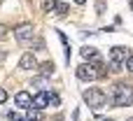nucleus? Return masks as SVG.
<instances>
[{
  "label": "nucleus",
  "instance_id": "nucleus-18",
  "mask_svg": "<svg viewBox=\"0 0 133 121\" xmlns=\"http://www.w3.org/2000/svg\"><path fill=\"white\" fill-rule=\"evenodd\" d=\"M103 121H110V119H103Z\"/></svg>",
  "mask_w": 133,
  "mask_h": 121
},
{
  "label": "nucleus",
  "instance_id": "nucleus-1",
  "mask_svg": "<svg viewBox=\"0 0 133 121\" xmlns=\"http://www.w3.org/2000/svg\"><path fill=\"white\" fill-rule=\"evenodd\" d=\"M112 105L115 107H129V105H133V86L131 84L119 82L112 89Z\"/></svg>",
  "mask_w": 133,
  "mask_h": 121
},
{
  "label": "nucleus",
  "instance_id": "nucleus-14",
  "mask_svg": "<svg viewBox=\"0 0 133 121\" xmlns=\"http://www.w3.org/2000/svg\"><path fill=\"white\" fill-rule=\"evenodd\" d=\"M5 37H7V28H5V26H0V40H5Z\"/></svg>",
  "mask_w": 133,
  "mask_h": 121
},
{
  "label": "nucleus",
  "instance_id": "nucleus-6",
  "mask_svg": "<svg viewBox=\"0 0 133 121\" xmlns=\"http://www.w3.org/2000/svg\"><path fill=\"white\" fill-rule=\"evenodd\" d=\"M42 9H44V12H54V14H58V16H65L70 7H68L65 2H58V0H44V2H42Z\"/></svg>",
  "mask_w": 133,
  "mask_h": 121
},
{
  "label": "nucleus",
  "instance_id": "nucleus-16",
  "mask_svg": "<svg viewBox=\"0 0 133 121\" xmlns=\"http://www.w3.org/2000/svg\"><path fill=\"white\" fill-rule=\"evenodd\" d=\"M75 2H77V5H84V2H87V0H75Z\"/></svg>",
  "mask_w": 133,
  "mask_h": 121
},
{
  "label": "nucleus",
  "instance_id": "nucleus-8",
  "mask_svg": "<svg viewBox=\"0 0 133 121\" xmlns=\"http://www.w3.org/2000/svg\"><path fill=\"white\" fill-rule=\"evenodd\" d=\"M19 68L21 70H35L37 68V61H35V56L28 51V54H23L21 56V61H19Z\"/></svg>",
  "mask_w": 133,
  "mask_h": 121
},
{
  "label": "nucleus",
  "instance_id": "nucleus-7",
  "mask_svg": "<svg viewBox=\"0 0 133 121\" xmlns=\"http://www.w3.org/2000/svg\"><path fill=\"white\" fill-rule=\"evenodd\" d=\"M14 103H16L21 110H28V107H33V96H30L28 91H19V93L14 96Z\"/></svg>",
  "mask_w": 133,
  "mask_h": 121
},
{
  "label": "nucleus",
  "instance_id": "nucleus-4",
  "mask_svg": "<svg viewBox=\"0 0 133 121\" xmlns=\"http://www.w3.org/2000/svg\"><path fill=\"white\" fill-rule=\"evenodd\" d=\"M75 75H77V79H82V82H94V79H98V72H96L94 63H82V65H77Z\"/></svg>",
  "mask_w": 133,
  "mask_h": 121
},
{
  "label": "nucleus",
  "instance_id": "nucleus-12",
  "mask_svg": "<svg viewBox=\"0 0 133 121\" xmlns=\"http://www.w3.org/2000/svg\"><path fill=\"white\" fill-rule=\"evenodd\" d=\"M58 103H61V98H58L56 93H49V105H51V107H58Z\"/></svg>",
  "mask_w": 133,
  "mask_h": 121
},
{
  "label": "nucleus",
  "instance_id": "nucleus-13",
  "mask_svg": "<svg viewBox=\"0 0 133 121\" xmlns=\"http://www.w3.org/2000/svg\"><path fill=\"white\" fill-rule=\"evenodd\" d=\"M5 100H7V91H5V89H0V105H2Z\"/></svg>",
  "mask_w": 133,
  "mask_h": 121
},
{
  "label": "nucleus",
  "instance_id": "nucleus-10",
  "mask_svg": "<svg viewBox=\"0 0 133 121\" xmlns=\"http://www.w3.org/2000/svg\"><path fill=\"white\" fill-rule=\"evenodd\" d=\"M82 58L89 61V63H94V61H98L101 56H98V51H96L94 47H84V49H82Z\"/></svg>",
  "mask_w": 133,
  "mask_h": 121
},
{
  "label": "nucleus",
  "instance_id": "nucleus-2",
  "mask_svg": "<svg viewBox=\"0 0 133 121\" xmlns=\"http://www.w3.org/2000/svg\"><path fill=\"white\" fill-rule=\"evenodd\" d=\"M84 103L91 107V110H103L105 105H108V96L101 91V89H87L84 91Z\"/></svg>",
  "mask_w": 133,
  "mask_h": 121
},
{
  "label": "nucleus",
  "instance_id": "nucleus-3",
  "mask_svg": "<svg viewBox=\"0 0 133 121\" xmlns=\"http://www.w3.org/2000/svg\"><path fill=\"white\" fill-rule=\"evenodd\" d=\"M129 58H131V51L126 47H112L110 49V65H112V70H122V65H126Z\"/></svg>",
  "mask_w": 133,
  "mask_h": 121
},
{
  "label": "nucleus",
  "instance_id": "nucleus-19",
  "mask_svg": "<svg viewBox=\"0 0 133 121\" xmlns=\"http://www.w3.org/2000/svg\"><path fill=\"white\" fill-rule=\"evenodd\" d=\"M131 121H133V119H131Z\"/></svg>",
  "mask_w": 133,
  "mask_h": 121
},
{
  "label": "nucleus",
  "instance_id": "nucleus-15",
  "mask_svg": "<svg viewBox=\"0 0 133 121\" xmlns=\"http://www.w3.org/2000/svg\"><path fill=\"white\" fill-rule=\"evenodd\" d=\"M126 68H129V70H131V72H133V56H131V58H129V61H126Z\"/></svg>",
  "mask_w": 133,
  "mask_h": 121
},
{
  "label": "nucleus",
  "instance_id": "nucleus-17",
  "mask_svg": "<svg viewBox=\"0 0 133 121\" xmlns=\"http://www.w3.org/2000/svg\"><path fill=\"white\" fill-rule=\"evenodd\" d=\"M131 9H133V0H131Z\"/></svg>",
  "mask_w": 133,
  "mask_h": 121
},
{
  "label": "nucleus",
  "instance_id": "nucleus-5",
  "mask_svg": "<svg viewBox=\"0 0 133 121\" xmlns=\"http://www.w3.org/2000/svg\"><path fill=\"white\" fill-rule=\"evenodd\" d=\"M14 37H16L19 42H28V40L35 37V28H33L30 23H21V26L14 28Z\"/></svg>",
  "mask_w": 133,
  "mask_h": 121
},
{
  "label": "nucleus",
  "instance_id": "nucleus-9",
  "mask_svg": "<svg viewBox=\"0 0 133 121\" xmlns=\"http://www.w3.org/2000/svg\"><path fill=\"white\" fill-rule=\"evenodd\" d=\"M33 107H35V110H44V107H49V93H47V91L37 93V96L33 98Z\"/></svg>",
  "mask_w": 133,
  "mask_h": 121
},
{
  "label": "nucleus",
  "instance_id": "nucleus-11",
  "mask_svg": "<svg viewBox=\"0 0 133 121\" xmlns=\"http://www.w3.org/2000/svg\"><path fill=\"white\" fill-rule=\"evenodd\" d=\"M40 68H42V70H40V72H42V77H49V75H54V63H51V61L42 63Z\"/></svg>",
  "mask_w": 133,
  "mask_h": 121
}]
</instances>
